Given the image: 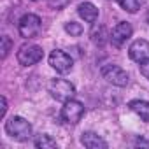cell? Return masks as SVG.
I'll return each instance as SVG.
<instances>
[{
  "label": "cell",
  "mask_w": 149,
  "mask_h": 149,
  "mask_svg": "<svg viewBox=\"0 0 149 149\" xmlns=\"http://www.w3.org/2000/svg\"><path fill=\"white\" fill-rule=\"evenodd\" d=\"M6 132L9 137H13L14 140H19V142H25L28 139H32V125L21 118V116H13L9 118V121H6Z\"/></svg>",
  "instance_id": "obj_1"
},
{
  "label": "cell",
  "mask_w": 149,
  "mask_h": 149,
  "mask_svg": "<svg viewBox=\"0 0 149 149\" xmlns=\"http://www.w3.org/2000/svg\"><path fill=\"white\" fill-rule=\"evenodd\" d=\"M49 93L54 100L58 102H67L70 98H74L76 95V88H74L72 83H68L67 79H53L49 83Z\"/></svg>",
  "instance_id": "obj_2"
},
{
  "label": "cell",
  "mask_w": 149,
  "mask_h": 149,
  "mask_svg": "<svg viewBox=\"0 0 149 149\" xmlns=\"http://www.w3.org/2000/svg\"><path fill=\"white\" fill-rule=\"evenodd\" d=\"M40 28H42V23H40V18L37 14H25L19 19V25H18L19 35L25 37V39L37 37L40 33Z\"/></svg>",
  "instance_id": "obj_3"
},
{
  "label": "cell",
  "mask_w": 149,
  "mask_h": 149,
  "mask_svg": "<svg viewBox=\"0 0 149 149\" xmlns=\"http://www.w3.org/2000/svg\"><path fill=\"white\" fill-rule=\"evenodd\" d=\"M83 116H84V105H83L81 102L70 98V100H67V102L63 104L61 119H63L65 123H68V125H76V123H79V121L83 119Z\"/></svg>",
  "instance_id": "obj_4"
},
{
  "label": "cell",
  "mask_w": 149,
  "mask_h": 149,
  "mask_svg": "<svg viewBox=\"0 0 149 149\" xmlns=\"http://www.w3.org/2000/svg\"><path fill=\"white\" fill-rule=\"evenodd\" d=\"M42 56H44L42 47H39L37 44H25L18 51V61L23 67H30V65L39 63L42 60Z\"/></svg>",
  "instance_id": "obj_5"
},
{
  "label": "cell",
  "mask_w": 149,
  "mask_h": 149,
  "mask_svg": "<svg viewBox=\"0 0 149 149\" xmlns=\"http://www.w3.org/2000/svg\"><path fill=\"white\" fill-rule=\"evenodd\" d=\"M102 76L107 83H111L114 86L123 88V86L128 84V74L118 65H104L102 67Z\"/></svg>",
  "instance_id": "obj_6"
},
{
  "label": "cell",
  "mask_w": 149,
  "mask_h": 149,
  "mask_svg": "<svg viewBox=\"0 0 149 149\" xmlns=\"http://www.w3.org/2000/svg\"><path fill=\"white\" fill-rule=\"evenodd\" d=\"M49 65H51L56 72H60V74H67V72L72 70L74 61H72V58H70L65 51L54 49V51L49 54Z\"/></svg>",
  "instance_id": "obj_7"
},
{
  "label": "cell",
  "mask_w": 149,
  "mask_h": 149,
  "mask_svg": "<svg viewBox=\"0 0 149 149\" xmlns=\"http://www.w3.org/2000/svg\"><path fill=\"white\" fill-rule=\"evenodd\" d=\"M132 33H133L132 25L123 21V23H119V25L114 26V30H112V33L109 37H111V42H112L114 47H123L126 44V40L132 37Z\"/></svg>",
  "instance_id": "obj_8"
},
{
  "label": "cell",
  "mask_w": 149,
  "mask_h": 149,
  "mask_svg": "<svg viewBox=\"0 0 149 149\" xmlns=\"http://www.w3.org/2000/svg\"><path fill=\"white\" fill-rule=\"evenodd\" d=\"M128 54H130V58H132L133 61H137V63L147 60V58H149V42L144 40V39H137L135 42H132V46H130V49H128Z\"/></svg>",
  "instance_id": "obj_9"
},
{
  "label": "cell",
  "mask_w": 149,
  "mask_h": 149,
  "mask_svg": "<svg viewBox=\"0 0 149 149\" xmlns=\"http://www.w3.org/2000/svg\"><path fill=\"white\" fill-rule=\"evenodd\" d=\"M81 142L88 149H105L107 147V142L93 132H84L83 137H81Z\"/></svg>",
  "instance_id": "obj_10"
},
{
  "label": "cell",
  "mask_w": 149,
  "mask_h": 149,
  "mask_svg": "<svg viewBox=\"0 0 149 149\" xmlns=\"http://www.w3.org/2000/svg\"><path fill=\"white\" fill-rule=\"evenodd\" d=\"M77 11H79V16H81L86 23H95V21L98 19V9H97L91 2H83V4H79Z\"/></svg>",
  "instance_id": "obj_11"
},
{
  "label": "cell",
  "mask_w": 149,
  "mask_h": 149,
  "mask_svg": "<svg viewBox=\"0 0 149 149\" xmlns=\"http://www.w3.org/2000/svg\"><path fill=\"white\" fill-rule=\"evenodd\" d=\"M128 107L146 123H149V102L146 100H132L128 104Z\"/></svg>",
  "instance_id": "obj_12"
},
{
  "label": "cell",
  "mask_w": 149,
  "mask_h": 149,
  "mask_svg": "<svg viewBox=\"0 0 149 149\" xmlns=\"http://www.w3.org/2000/svg\"><path fill=\"white\" fill-rule=\"evenodd\" d=\"M118 4L126 11V13H137L142 4H144V0H118Z\"/></svg>",
  "instance_id": "obj_13"
},
{
  "label": "cell",
  "mask_w": 149,
  "mask_h": 149,
  "mask_svg": "<svg viewBox=\"0 0 149 149\" xmlns=\"http://www.w3.org/2000/svg\"><path fill=\"white\" fill-rule=\"evenodd\" d=\"M35 147H39V149H54L56 140H53L49 135H39V139L35 140Z\"/></svg>",
  "instance_id": "obj_14"
},
{
  "label": "cell",
  "mask_w": 149,
  "mask_h": 149,
  "mask_svg": "<svg viewBox=\"0 0 149 149\" xmlns=\"http://www.w3.org/2000/svg\"><path fill=\"white\" fill-rule=\"evenodd\" d=\"M65 32L70 33L72 37H79V35L83 33V26H81L79 23H76V21H70V23L65 25Z\"/></svg>",
  "instance_id": "obj_15"
},
{
  "label": "cell",
  "mask_w": 149,
  "mask_h": 149,
  "mask_svg": "<svg viewBox=\"0 0 149 149\" xmlns=\"http://www.w3.org/2000/svg\"><path fill=\"white\" fill-rule=\"evenodd\" d=\"M9 51H11V39L7 35H4L2 37V56L6 58L9 54Z\"/></svg>",
  "instance_id": "obj_16"
},
{
  "label": "cell",
  "mask_w": 149,
  "mask_h": 149,
  "mask_svg": "<svg viewBox=\"0 0 149 149\" xmlns=\"http://www.w3.org/2000/svg\"><path fill=\"white\" fill-rule=\"evenodd\" d=\"M102 33H104V28H102V26H100L98 32H97V30L91 32V39H93L95 44H104V35H102Z\"/></svg>",
  "instance_id": "obj_17"
},
{
  "label": "cell",
  "mask_w": 149,
  "mask_h": 149,
  "mask_svg": "<svg viewBox=\"0 0 149 149\" xmlns=\"http://www.w3.org/2000/svg\"><path fill=\"white\" fill-rule=\"evenodd\" d=\"M47 4H49V7H53V9H63V7L68 4V0H47Z\"/></svg>",
  "instance_id": "obj_18"
},
{
  "label": "cell",
  "mask_w": 149,
  "mask_h": 149,
  "mask_svg": "<svg viewBox=\"0 0 149 149\" xmlns=\"http://www.w3.org/2000/svg\"><path fill=\"white\" fill-rule=\"evenodd\" d=\"M140 74L146 79H149V58L144 60V61H140Z\"/></svg>",
  "instance_id": "obj_19"
},
{
  "label": "cell",
  "mask_w": 149,
  "mask_h": 149,
  "mask_svg": "<svg viewBox=\"0 0 149 149\" xmlns=\"http://www.w3.org/2000/svg\"><path fill=\"white\" fill-rule=\"evenodd\" d=\"M6 111H7V104H6V98L2 97V116H6Z\"/></svg>",
  "instance_id": "obj_20"
},
{
  "label": "cell",
  "mask_w": 149,
  "mask_h": 149,
  "mask_svg": "<svg viewBox=\"0 0 149 149\" xmlns=\"http://www.w3.org/2000/svg\"><path fill=\"white\" fill-rule=\"evenodd\" d=\"M147 23H149V13H147Z\"/></svg>",
  "instance_id": "obj_21"
}]
</instances>
